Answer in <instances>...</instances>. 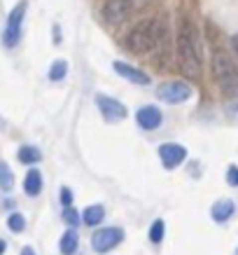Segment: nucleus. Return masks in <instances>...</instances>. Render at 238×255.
<instances>
[{
    "label": "nucleus",
    "mask_w": 238,
    "mask_h": 255,
    "mask_svg": "<svg viewBox=\"0 0 238 255\" xmlns=\"http://www.w3.org/2000/svg\"><path fill=\"white\" fill-rule=\"evenodd\" d=\"M199 33L194 28L189 19H180L177 26V38H175V56H177V68L182 70L184 78L199 80L201 78V49H199Z\"/></svg>",
    "instance_id": "nucleus-1"
},
{
    "label": "nucleus",
    "mask_w": 238,
    "mask_h": 255,
    "mask_svg": "<svg viewBox=\"0 0 238 255\" xmlns=\"http://www.w3.org/2000/svg\"><path fill=\"white\" fill-rule=\"evenodd\" d=\"M168 42V26L161 19H147V21L136 23L124 38V47L131 54H150L157 47H163Z\"/></svg>",
    "instance_id": "nucleus-2"
},
{
    "label": "nucleus",
    "mask_w": 238,
    "mask_h": 255,
    "mask_svg": "<svg viewBox=\"0 0 238 255\" xmlns=\"http://www.w3.org/2000/svg\"><path fill=\"white\" fill-rule=\"evenodd\" d=\"M210 70H213V78H215L220 92H222L227 99H236L238 96V63L231 59L229 52L213 49Z\"/></svg>",
    "instance_id": "nucleus-3"
},
{
    "label": "nucleus",
    "mask_w": 238,
    "mask_h": 255,
    "mask_svg": "<svg viewBox=\"0 0 238 255\" xmlns=\"http://www.w3.org/2000/svg\"><path fill=\"white\" fill-rule=\"evenodd\" d=\"M189 96H192V85H189V82H182V80L163 82V85L157 87V99L163 101V103H170V106L184 103Z\"/></svg>",
    "instance_id": "nucleus-4"
},
{
    "label": "nucleus",
    "mask_w": 238,
    "mask_h": 255,
    "mask_svg": "<svg viewBox=\"0 0 238 255\" xmlns=\"http://www.w3.org/2000/svg\"><path fill=\"white\" fill-rule=\"evenodd\" d=\"M100 14H103V21L110 26H122L133 14V0H108Z\"/></svg>",
    "instance_id": "nucleus-5"
},
{
    "label": "nucleus",
    "mask_w": 238,
    "mask_h": 255,
    "mask_svg": "<svg viewBox=\"0 0 238 255\" xmlns=\"http://www.w3.org/2000/svg\"><path fill=\"white\" fill-rule=\"evenodd\" d=\"M23 16H26V2H19L7 16V26H5V33H2V42L5 47H16L19 40H21V23Z\"/></svg>",
    "instance_id": "nucleus-6"
},
{
    "label": "nucleus",
    "mask_w": 238,
    "mask_h": 255,
    "mask_svg": "<svg viewBox=\"0 0 238 255\" xmlns=\"http://www.w3.org/2000/svg\"><path fill=\"white\" fill-rule=\"evenodd\" d=\"M122 239H124L122 227H103L98 232H93L91 246L96 253H108V251H112L115 246H119Z\"/></svg>",
    "instance_id": "nucleus-7"
},
{
    "label": "nucleus",
    "mask_w": 238,
    "mask_h": 255,
    "mask_svg": "<svg viewBox=\"0 0 238 255\" xmlns=\"http://www.w3.org/2000/svg\"><path fill=\"white\" fill-rule=\"evenodd\" d=\"M96 106H98L100 115L105 117L108 122H122L124 117L129 115V110L124 108L119 101L110 99V96H105V94H98V96H96Z\"/></svg>",
    "instance_id": "nucleus-8"
},
{
    "label": "nucleus",
    "mask_w": 238,
    "mask_h": 255,
    "mask_svg": "<svg viewBox=\"0 0 238 255\" xmlns=\"http://www.w3.org/2000/svg\"><path fill=\"white\" fill-rule=\"evenodd\" d=\"M159 157H161V164L166 169H175L187 159V150L182 145H175V143H163L159 147Z\"/></svg>",
    "instance_id": "nucleus-9"
},
{
    "label": "nucleus",
    "mask_w": 238,
    "mask_h": 255,
    "mask_svg": "<svg viewBox=\"0 0 238 255\" xmlns=\"http://www.w3.org/2000/svg\"><path fill=\"white\" fill-rule=\"evenodd\" d=\"M136 120H138L140 129H147V131H154V129H159L161 127V110L157 108V106H143V108L138 110V115H136Z\"/></svg>",
    "instance_id": "nucleus-10"
},
{
    "label": "nucleus",
    "mask_w": 238,
    "mask_h": 255,
    "mask_svg": "<svg viewBox=\"0 0 238 255\" xmlns=\"http://www.w3.org/2000/svg\"><path fill=\"white\" fill-rule=\"evenodd\" d=\"M112 66H115V70L122 75L124 80H129V82H133V85H147V82H150V75H147V73L133 68V66H129L126 61H115Z\"/></svg>",
    "instance_id": "nucleus-11"
},
{
    "label": "nucleus",
    "mask_w": 238,
    "mask_h": 255,
    "mask_svg": "<svg viewBox=\"0 0 238 255\" xmlns=\"http://www.w3.org/2000/svg\"><path fill=\"white\" fill-rule=\"evenodd\" d=\"M210 216L215 223H227L231 216H234V201L231 199H220L213 204V209H210Z\"/></svg>",
    "instance_id": "nucleus-12"
},
{
    "label": "nucleus",
    "mask_w": 238,
    "mask_h": 255,
    "mask_svg": "<svg viewBox=\"0 0 238 255\" xmlns=\"http://www.w3.org/2000/svg\"><path fill=\"white\" fill-rule=\"evenodd\" d=\"M40 190H42V173L38 169H31L23 178V192L28 197H38Z\"/></svg>",
    "instance_id": "nucleus-13"
},
{
    "label": "nucleus",
    "mask_w": 238,
    "mask_h": 255,
    "mask_svg": "<svg viewBox=\"0 0 238 255\" xmlns=\"http://www.w3.org/2000/svg\"><path fill=\"white\" fill-rule=\"evenodd\" d=\"M103 218H105V209H103L100 204H93V206H86L84 209V213H82V223H84L86 227H96Z\"/></svg>",
    "instance_id": "nucleus-14"
},
{
    "label": "nucleus",
    "mask_w": 238,
    "mask_h": 255,
    "mask_svg": "<svg viewBox=\"0 0 238 255\" xmlns=\"http://www.w3.org/2000/svg\"><path fill=\"white\" fill-rule=\"evenodd\" d=\"M77 246H79V237H77L75 227H70L68 232L61 237V244H59V248H61L63 255H73L77 251Z\"/></svg>",
    "instance_id": "nucleus-15"
},
{
    "label": "nucleus",
    "mask_w": 238,
    "mask_h": 255,
    "mask_svg": "<svg viewBox=\"0 0 238 255\" xmlns=\"http://www.w3.org/2000/svg\"><path fill=\"white\" fill-rule=\"evenodd\" d=\"M16 157H19V162H23V164H38L40 159H42V152H40L35 145H23Z\"/></svg>",
    "instance_id": "nucleus-16"
},
{
    "label": "nucleus",
    "mask_w": 238,
    "mask_h": 255,
    "mask_svg": "<svg viewBox=\"0 0 238 255\" xmlns=\"http://www.w3.org/2000/svg\"><path fill=\"white\" fill-rule=\"evenodd\" d=\"M14 187V176H12V169H9L7 164L0 159V190L2 192H9Z\"/></svg>",
    "instance_id": "nucleus-17"
},
{
    "label": "nucleus",
    "mask_w": 238,
    "mask_h": 255,
    "mask_svg": "<svg viewBox=\"0 0 238 255\" xmlns=\"http://www.w3.org/2000/svg\"><path fill=\"white\" fill-rule=\"evenodd\" d=\"M66 73H68V63L63 61V59H59V61H54L52 68H49V80H52V82H59V80L66 78Z\"/></svg>",
    "instance_id": "nucleus-18"
},
{
    "label": "nucleus",
    "mask_w": 238,
    "mask_h": 255,
    "mask_svg": "<svg viewBox=\"0 0 238 255\" xmlns=\"http://www.w3.org/2000/svg\"><path fill=\"white\" fill-rule=\"evenodd\" d=\"M163 230H166L163 220H154L152 227H150V241H152V244H159V241L163 239Z\"/></svg>",
    "instance_id": "nucleus-19"
},
{
    "label": "nucleus",
    "mask_w": 238,
    "mask_h": 255,
    "mask_svg": "<svg viewBox=\"0 0 238 255\" xmlns=\"http://www.w3.org/2000/svg\"><path fill=\"white\" fill-rule=\"evenodd\" d=\"M7 227L12 230V232H23V227H26V218H23L21 213H12V216L7 218Z\"/></svg>",
    "instance_id": "nucleus-20"
},
{
    "label": "nucleus",
    "mask_w": 238,
    "mask_h": 255,
    "mask_svg": "<svg viewBox=\"0 0 238 255\" xmlns=\"http://www.w3.org/2000/svg\"><path fill=\"white\" fill-rule=\"evenodd\" d=\"M63 220L70 225V227H77V225L82 223V218H79V213H77L75 209H70V206H66V211H63Z\"/></svg>",
    "instance_id": "nucleus-21"
},
{
    "label": "nucleus",
    "mask_w": 238,
    "mask_h": 255,
    "mask_svg": "<svg viewBox=\"0 0 238 255\" xmlns=\"http://www.w3.org/2000/svg\"><path fill=\"white\" fill-rule=\"evenodd\" d=\"M227 183L238 187V166H229V171H227Z\"/></svg>",
    "instance_id": "nucleus-22"
},
{
    "label": "nucleus",
    "mask_w": 238,
    "mask_h": 255,
    "mask_svg": "<svg viewBox=\"0 0 238 255\" xmlns=\"http://www.w3.org/2000/svg\"><path fill=\"white\" fill-rule=\"evenodd\" d=\"M61 204L63 206H70V204H73V192H70V187H61Z\"/></svg>",
    "instance_id": "nucleus-23"
},
{
    "label": "nucleus",
    "mask_w": 238,
    "mask_h": 255,
    "mask_svg": "<svg viewBox=\"0 0 238 255\" xmlns=\"http://www.w3.org/2000/svg\"><path fill=\"white\" fill-rule=\"evenodd\" d=\"M231 45H234V52H236V59H238V35L231 38Z\"/></svg>",
    "instance_id": "nucleus-24"
},
{
    "label": "nucleus",
    "mask_w": 238,
    "mask_h": 255,
    "mask_svg": "<svg viewBox=\"0 0 238 255\" xmlns=\"http://www.w3.org/2000/svg\"><path fill=\"white\" fill-rule=\"evenodd\" d=\"M21 255H35V251H33L31 246H26V248H23V251H21Z\"/></svg>",
    "instance_id": "nucleus-25"
},
{
    "label": "nucleus",
    "mask_w": 238,
    "mask_h": 255,
    "mask_svg": "<svg viewBox=\"0 0 238 255\" xmlns=\"http://www.w3.org/2000/svg\"><path fill=\"white\" fill-rule=\"evenodd\" d=\"M5 248H7V246H5V241H2V239H0V255H2V253H5Z\"/></svg>",
    "instance_id": "nucleus-26"
},
{
    "label": "nucleus",
    "mask_w": 238,
    "mask_h": 255,
    "mask_svg": "<svg viewBox=\"0 0 238 255\" xmlns=\"http://www.w3.org/2000/svg\"><path fill=\"white\" fill-rule=\"evenodd\" d=\"M2 127H5V124H2V120H0V129H2Z\"/></svg>",
    "instance_id": "nucleus-27"
}]
</instances>
